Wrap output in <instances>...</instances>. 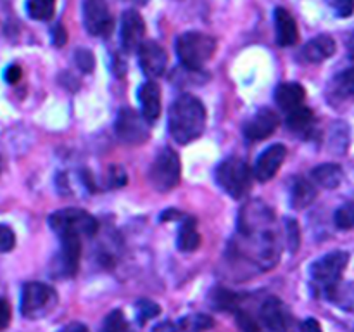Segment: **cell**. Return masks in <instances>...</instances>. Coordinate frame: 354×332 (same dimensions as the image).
I'll return each mask as SVG.
<instances>
[{
    "instance_id": "6da1fadb",
    "label": "cell",
    "mask_w": 354,
    "mask_h": 332,
    "mask_svg": "<svg viewBox=\"0 0 354 332\" xmlns=\"http://www.w3.org/2000/svg\"><path fill=\"white\" fill-rule=\"evenodd\" d=\"M168 127L178 144L196 140L206 130V107L194 95L178 97L169 107Z\"/></svg>"
},
{
    "instance_id": "7a4b0ae2",
    "label": "cell",
    "mask_w": 354,
    "mask_h": 332,
    "mask_svg": "<svg viewBox=\"0 0 354 332\" xmlns=\"http://www.w3.org/2000/svg\"><path fill=\"white\" fill-rule=\"evenodd\" d=\"M348 263L349 255L346 251L328 252L311 263L310 277L318 296H325L327 299L330 297V294L341 284L342 273L348 268Z\"/></svg>"
},
{
    "instance_id": "3957f363",
    "label": "cell",
    "mask_w": 354,
    "mask_h": 332,
    "mask_svg": "<svg viewBox=\"0 0 354 332\" xmlns=\"http://www.w3.org/2000/svg\"><path fill=\"white\" fill-rule=\"evenodd\" d=\"M48 227L59 239L64 237H92L99 230L95 216L80 208H64L54 211L48 216Z\"/></svg>"
},
{
    "instance_id": "277c9868",
    "label": "cell",
    "mask_w": 354,
    "mask_h": 332,
    "mask_svg": "<svg viewBox=\"0 0 354 332\" xmlns=\"http://www.w3.org/2000/svg\"><path fill=\"white\" fill-rule=\"evenodd\" d=\"M175 48L183 68L201 71L216 52V40L206 33L189 31L176 38Z\"/></svg>"
},
{
    "instance_id": "5b68a950",
    "label": "cell",
    "mask_w": 354,
    "mask_h": 332,
    "mask_svg": "<svg viewBox=\"0 0 354 332\" xmlns=\"http://www.w3.org/2000/svg\"><path fill=\"white\" fill-rule=\"evenodd\" d=\"M216 182L234 199H242L251 190L252 172L241 158H228L216 168Z\"/></svg>"
},
{
    "instance_id": "8992f818",
    "label": "cell",
    "mask_w": 354,
    "mask_h": 332,
    "mask_svg": "<svg viewBox=\"0 0 354 332\" xmlns=\"http://www.w3.org/2000/svg\"><path fill=\"white\" fill-rule=\"evenodd\" d=\"M57 304V294L44 282H28L21 293V315L30 320L45 317Z\"/></svg>"
},
{
    "instance_id": "52a82bcc",
    "label": "cell",
    "mask_w": 354,
    "mask_h": 332,
    "mask_svg": "<svg viewBox=\"0 0 354 332\" xmlns=\"http://www.w3.org/2000/svg\"><path fill=\"white\" fill-rule=\"evenodd\" d=\"M180 176H182V165L178 154L171 147L161 149L149 169V182L159 192H168L178 185Z\"/></svg>"
},
{
    "instance_id": "ba28073f",
    "label": "cell",
    "mask_w": 354,
    "mask_h": 332,
    "mask_svg": "<svg viewBox=\"0 0 354 332\" xmlns=\"http://www.w3.org/2000/svg\"><path fill=\"white\" fill-rule=\"evenodd\" d=\"M151 123H147L142 113L138 114L135 109L124 107L120 111L116 118V135L123 144L128 145H142L147 142L149 135H151Z\"/></svg>"
},
{
    "instance_id": "9c48e42d",
    "label": "cell",
    "mask_w": 354,
    "mask_h": 332,
    "mask_svg": "<svg viewBox=\"0 0 354 332\" xmlns=\"http://www.w3.org/2000/svg\"><path fill=\"white\" fill-rule=\"evenodd\" d=\"M261 322L270 332H294L296 318L280 297L270 296L261 304Z\"/></svg>"
},
{
    "instance_id": "30bf717a",
    "label": "cell",
    "mask_w": 354,
    "mask_h": 332,
    "mask_svg": "<svg viewBox=\"0 0 354 332\" xmlns=\"http://www.w3.org/2000/svg\"><path fill=\"white\" fill-rule=\"evenodd\" d=\"M83 24L92 37H107L113 31V16L106 0L83 2Z\"/></svg>"
},
{
    "instance_id": "8fae6325",
    "label": "cell",
    "mask_w": 354,
    "mask_h": 332,
    "mask_svg": "<svg viewBox=\"0 0 354 332\" xmlns=\"http://www.w3.org/2000/svg\"><path fill=\"white\" fill-rule=\"evenodd\" d=\"M138 64L149 78H159L165 75L168 66V54L165 48L154 40H147L138 48Z\"/></svg>"
},
{
    "instance_id": "7c38bea8",
    "label": "cell",
    "mask_w": 354,
    "mask_h": 332,
    "mask_svg": "<svg viewBox=\"0 0 354 332\" xmlns=\"http://www.w3.org/2000/svg\"><path fill=\"white\" fill-rule=\"evenodd\" d=\"M279 124V114L273 109H270V107H263L245 123L244 135L249 142L266 140V138L275 133Z\"/></svg>"
},
{
    "instance_id": "4fadbf2b",
    "label": "cell",
    "mask_w": 354,
    "mask_h": 332,
    "mask_svg": "<svg viewBox=\"0 0 354 332\" xmlns=\"http://www.w3.org/2000/svg\"><path fill=\"white\" fill-rule=\"evenodd\" d=\"M145 37V23L137 10H124L121 16V45L124 52H135L142 47Z\"/></svg>"
},
{
    "instance_id": "5bb4252c",
    "label": "cell",
    "mask_w": 354,
    "mask_h": 332,
    "mask_svg": "<svg viewBox=\"0 0 354 332\" xmlns=\"http://www.w3.org/2000/svg\"><path fill=\"white\" fill-rule=\"evenodd\" d=\"M287 158V147L283 144H273L259 154L254 165V176L259 182H270L279 173L280 166Z\"/></svg>"
},
{
    "instance_id": "9a60e30c",
    "label": "cell",
    "mask_w": 354,
    "mask_h": 332,
    "mask_svg": "<svg viewBox=\"0 0 354 332\" xmlns=\"http://www.w3.org/2000/svg\"><path fill=\"white\" fill-rule=\"evenodd\" d=\"M80 258H82V239L64 237L61 239V252H59V270L62 275H76L80 268Z\"/></svg>"
},
{
    "instance_id": "2e32d148",
    "label": "cell",
    "mask_w": 354,
    "mask_h": 332,
    "mask_svg": "<svg viewBox=\"0 0 354 332\" xmlns=\"http://www.w3.org/2000/svg\"><path fill=\"white\" fill-rule=\"evenodd\" d=\"M138 102H140L142 116L147 120V123H154L161 116V89L158 83H144L138 89Z\"/></svg>"
},
{
    "instance_id": "e0dca14e",
    "label": "cell",
    "mask_w": 354,
    "mask_h": 332,
    "mask_svg": "<svg viewBox=\"0 0 354 332\" xmlns=\"http://www.w3.org/2000/svg\"><path fill=\"white\" fill-rule=\"evenodd\" d=\"M275 30L277 44L280 47H292L299 42V30H297L296 19L283 7H277L275 9Z\"/></svg>"
},
{
    "instance_id": "ac0fdd59",
    "label": "cell",
    "mask_w": 354,
    "mask_h": 332,
    "mask_svg": "<svg viewBox=\"0 0 354 332\" xmlns=\"http://www.w3.org/2000/svg\"><path fill=\"white\" fill-rule=\"evenodd\" d=\"M304 99H306V90H304V86L299 85L297 82L282 83V85H279V89L275 90L277 106L282 111H286L287 114L303 107Z\"/></svg>"
},
{
    "instance_id": "d6986e66",
    "label": "cell",
    "mask_w": 354,
    "mask_h": 332,
    "mask_svg": "<svg viewBox=\"0 0 354 332\" xmlns=\"http://www.w3.org/2000/svg\"><path fill=\"white\" fill-rule=\"evenodd\" d=\"M335 50H337V45L330 35H318L306 42V45L303 47V57L311 64H320V62L330 59Z\"/></svg>"
},
{
    "instance_id": "ffe728a7",
    "label": "cell",
    "mask_w": 354,
    "mask_h": 332,
    "mask_svg": "<svg viewBox=\"0 0 354 332\" xmlns=\"http://www.w3.org/2000/svg\"><path fill=\"white\" fill-rule=\"evenodd\" d=\"M176 246L182 252H194L201 246V234L197 230L196 218L187 216L180 223L178 228V239H176Z\"/></svg>"
},
{
    "instance_id": "44dd1931",
    "label": "cell",
    "mask_w": 354,
    "mask_h": 332,
    "mask_svg": "<svg viewBox=\"0 0 354 332\" xmlns=\"http://www.w3.org/2000/svg\"><path fill=\"white\" fill-rule=\"evenodd\" d=\"M311 178L315 180V183L324 187V189H337L342 183V178H344V172L335 163H325V165L313 168Z\"/></svg>"
},
{
    "instance_id": "7402d4cb",
    "label": "cell",
    "mask_w": 354,
    "mask_h": 332,
    "mask_svg": "<svg viewBox=\"0 0 354 332\" xmlns=\"http://www.w3.org/2000/svg\"><path fill=\"white\" fill-rule=\"evenodd\" d=\"M315 199H317V189L313 187V183L304 178L294 180L292 189H290V204L294 210H304L313 204Z\"/></svg>"
},
{
    "instance_id": "603a6c76",
    "label": "cell",
    "mask_w": 354,
    "mask_h": 332,
    "mask_svg": "<svg viewBox=\"0 0 354 332\" xmlns=\"http://www.w3.org/2000/svg\"><path fill=\"white\" fill-rule=\"evenodd\" d=\"M313 127H315V114L310 107L303 106L299 107V109L287 114V128H290L294 133L308 137V135L313 131Z\"/></svg>"
},
{
    "instance_id": "cb8c5ba5",
    "label": "cell",
    "mask_w": 354,
    "mask_h": 332,
    "mask_svg": "<svg viewBox=\"0 0 354 332\" xmlns=\"http://www.w3.org/2000/svg\"><path fill=\"white\" fill-rule=\"evenodd\" d=\"M241 301H242L241 294L234 293V290L230 289H223V287H220V289H214L213 293V304L216 310L232 311V313H235V311L241 308L242 304Z\"/></svg>"
},
{
    "instance_id": "d4e9b609",
    "label": "cell",
    "mask_w": 354,
    "mask_h": 332,
    "mask_svg": "<svg viewBox=\"0 0 354 332\" xmlns=\"http://www.w3.org/2000/svg\"><path fill=\"white\" fill-rule=\"evenodd\" d=\"M213 327H214V320L209 317V315H204V313L189 315V317H183L178 320L180 332H206Z\"/></svg>"
},
{
    "instance_id": "484cf974",
    "label": "cell",
    "mask_w": 354,
    "mask_h": 332,
    "mask_svg": "<svg viewBox=\"0 0 354 332\" xmlns=\"http://www.w3.org/2000/svg\"><path fill=\"white\" fill-rule=\"evenodd\" d=\"M26 12L35 21L52 19L55 12V0H28Z\"/></svg>"
},
{
    "instance_id": "4316f807",
    "label": "cell",
    "mask_w": 354,
    "mask_h": 332,
    "mask_svg": "<svg viewBox=\"0 0 354 332\" xmlns=\"http://www.w3.org/2000/svg\"><path fill=\"white\" fill-rule=\"evenodd\" d=\"M100 332H131L130 324H128L127 317L121 310H113L106 318Z\"/></svg>"
},
{
    "instance_id": "83f0119b",
    "label": "cell",
    "mask_w": 354,
    "mask_h": 332,
    "mask_svg": "<svg viewBox=\"0 0 354 332\" xmlns=\"http://www.w3.org/2000/svg\"><path fill=\"white\" fill-rule=\"evenodd\" d=\"M334 221L341 230H353L354 228V203H346L335 211Z\"/></svg>"
},
{
    "instance_id": "f1b7e54d",
    "label": "cell",
    "mask_w": 354,
    "mask_h": 332,
    "mask_svg": "<svg viewBox=\"0 0 354 332\" xmlns=\"http://www.w3.org/2000/svg\"><path fill=\"white\" fill-rule=\"evenodd\" d=\"M161 313V306L158 303L151 299H140L137 303V317H138V324L144 325L145 322L152 320L158 315Z\"/></svg>"
},
{
    "instance_id": "f546056e",
    "label": "cell",
    "mask_w": 354,
    "mask_h": 332,
    "mask_svg": "<svg viewBox=\"0 0 354 332\" xmlns=\"http://www.w3.org/2000/svg\"><path fill=\"white\" fill-rule=\"evenodd\" d=\"M335 89L339 93L348 97H354V68L346 69L335 76Z\"/></svg>"
},
{
    "instance_id": "4dcf8cb0",
    "label": "cell",
    "mask_w": 354,
    "mask_h": 332,
    "mask_svg": "<svg viewBox=\"0 0 354 332\" xmlns=\"http://www.w3.org/2000/svg\"><path fill=\"white\" fill-rule=\"evenodd\" d=\"M328 299L337 303L339 306L349 308L348 304H354V284H346V286H341V284H339L337 289L330 294Z\"/></svg>"
},
{
    "instance_id": "1f68e13d",
    "label": "cell",
    "mask_w": 354,
    "mask_h": 332,
    "mask_svg": "<svg viewBox=\"0 0 354 332\" xmlns=\"http://www.w3.org/2000/svg\"><path fill=\"white\" fill-rule=\"evenodd\" d=\"M75 62L85 73H92V69L95 68V59H93V54L88 48H78L75 52Z\"/></svg>"
},
{
    "instance_id": "d6a6232c",
    "label": "cell",
    "mask_w": 354,
    "mask_h": 332,
    "mask_svg": "<svg viewBox=\"0 0 354 332\" xmlns=\"http://www.w3.org/2000/svg\"><path fill=\"white\" fill-rule=\"evenodd\" d=\"M14 246H16V235H14L12 228L0 223V255L12 251Z\"/></svg>"
},
{
    "instance_id": "836d02e7",
    "label": "cell",
    "mask_w": 354,
    "mask_h": 332,
    "mask_svg": "<svg viewBox=\"0 0 354 332\" xmlns=\"http://www.w3.org/2000/svg\"><path fill=\"white\" fill-rule=\"evenodd\" d=\"M337 16L349 17L354 12V0H327Z\"/></svg>"
},
{
    "instance_id": "e575fe53",
    "label": "cell",
    "mask_w": 354,
    "mask_h": 332,
    "mask_svg": "<svg viewBox=\"0 0 354 332\" xmlns=\"http://www.w3.org/2000/svg\"><path fill=\"white\" fill-rule=\"evenodd\" d=\"M127 183V173L120 166H111L109 176H107V185L109 187H121Z\"/></svg>"
},
{
    "instance_id": "d590c367",
    "label": "cell",
    "mask_w": 354,
    "mask_h": 332,
    "mask_svg": "<svg viewBox=\"0 0 354 332\" xmlns=\"http://www.w3.org/2000/svg\"><path fill=\"white\" fill-rule=\"evenodd\" d=\"M10 318H12V310H10L9 301L0 297V331H3L6 327H9Z\"/></svg>"
},
{
    "instance_id": "8d00e7d4",
    "label": "cell",
    "mask_w": 354,
    "mask_h": 332,
    "mask_svg": "<svg viewBox=\"0 0 354 332\" xmlns=\"http://www.w3.org/2000/svg\"><path fill=\"white\" fill-rule=\"evenodd\" d=\"M3 78H6V82L10 83V85H16V83L23 78V69L17 64H10L9 68L6 69V73H3Z\"/></svg>"
},
{
    "instance_id": "74e56055",
    "label": "cell",
    "mask_w": 354,
    "mask_h": 332,
    "mask_svg": "<svg viewBox=\"0 0 354 332\" xmlns=\"http://www.w3.org/2000/svg\"><path fill=\"white\" fill-rule=\"evenodd\" d=\"M52 40H54V44L57 45V47H62V45L66 44V40H68V33H66L64 26H62L61 23L55 24L54 30H52Z\"/></svg>"
},
{
    "instance_id": "f35d334b",
    "label": "cell",
    "mask_w": 354,
    "mask_h": 332,
    "mask_svg": "<svg viewBox=\"0 0 354 332\" xmlns=\"http://www.w3.org/2000/svg\"><path fill=\"white\" fill-rule=\"evenodd\" d=\"M301 332H324V329H322L320 322L317 318L310 317L301 324Z\"/></svg>"
},
{
    "instance_id": "ab89813d",
    "label": "cell",
    "mask_w": 354,
    "mask_h": 332,
    "mask_svg": "<svg viewBox=\"0 0 354 332\" xmlns=\"http://www.w3.org/2000/svg\"><path fill=\"white\" fill-rule=\"evenodd\" d=\"M152 332H180L178 322H161V324H158L152 329Z\"/></svg>"
},
{
    "instance_id": "60d3db41",
    "label": "cell",
    "mask_w": 354,
    "mask_h": 332,
    "mask_svg": "<svg viewBox=\"0 0 354 332\" xmlns=\"http://www.w3.org/2000/svg\"><path fill=\"white\" fill-rule=\"evenodd\" d=\"M59 332H90V331L85 324H82V322H71V324L64 325Z\"/></svg>"
},
{
    "instance_id": "b9f144b4",
    "label": "cell",
    "mask_w": 354,
    "mask_h": 332,
    "mask_svg": "<svg viewBox=\"0 0 354 332\" xmlns=\"http://www.w3.org/2000/svg\"><path fill=\"white\" fill-rule=\"evenodd\" d=\"M348 52H349V57L354 59V31H353L351 37H349V40H348Z\"/></svg>"
},
{
    "instance_id": "7bdbcfd3",
    "label": "cell",
    "mask_w": 354,
    "mask_h": 332,
    "mask_svg": "<svg viewBox=\"0 0 354 332\" xmlns=\"http://www.w3.org/2000/svg\"><path fill=\"white\" fill-rule=\"evenodd\" d=\"M127 2H131V3H138V6H144L147 0H127Z\"/></svg>"
},
{
    "instance_id": "ee69618b",
    "label": "cell",
    "mask_w": 354,
    "mask_h": 332,
    "mask_svg": "<svg viewBox=\"0 0 354 332\" xmlns=\"http://www.w3.org/2000/svg\"><path fill=\"white\" fill-rule=\"evenodd\" d=\"M0 173H2V158H0Z\"/></svg>"
}]
</instances>
